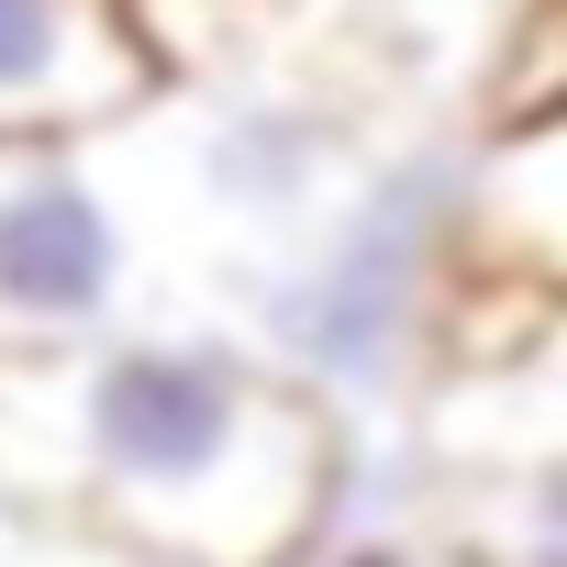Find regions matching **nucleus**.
<instances>
[{
	"mask_svg": "<svg viewBox=\"0 0 567 567\" xmlns=\"http://www.w3.org/2000/svg\"><path fill=\"white\" fill-rule=\"evenodd\" d=\"M346 423L234 323L0 346V501L156 567H301L334 523Z\"/></svg>",
	"mask_w": 567,
	"mask_h": 567,
	"instance_id": "obj_1",
	"label": "nucleus"
},
{
	"mask_svg": "<svg viewBox=\"0 0 567 567\" xmlns=\"http://www.w3.org/2000/svg\"><path fill=\"white\" fill-rule=\"evenodd\" d=\"M134 200L178 212L189 245L223 256V301L290 245L334 223V200L368 178V134L346 101L290 90V79H167L123 134H112Z\"/></svg>",
	"mask_w": 567,
	"mask_h": 567,
	"instance_id": "obj_3",
	"label": "nucleus"
},
{
	"mask_svg": "<svg viewBox=\"0 0 567 567\" xmlns=\"http://www.w3.org/2000/svg\"><path fill=\"white\" fill-rule=\"evenodd\" d=\"M156 223L101 145H0V346H79L145 323Z\"/></svg>",
	"mask_w": 567,
	"mask_h": 567,
	"instance_id": "obj_4",
	"label": "nucleus"
},
{
	"mask_svg": "<svg viewBox=\"0 0 567 567\" xmlns=\"http://www.w3.org/2000/svg\"><path fill=\"white\" fill-rule=\"evenodd\" d=\"M423 567H445V556H423Z\"/></svg>",
	"mask_w": 567,
	"mask_h": 567,
	"instance_id": "obj_8",
	"label": "nucleus"
},
{
	"mask_svg": "<svg viewBox=\"0 0 567 567\" xmlns=\"http://www.w3.org/2000/svg\"><path fill=\"white\" fill-rule=\"evenodd\" d=\"M467 156L478 134L379 145L312 245L256 267L223 301L234 334L290 368L334 423H412L467 301Z\"/></svg>",
	"mask_w": 567,
	"mask_h": 567,
	"instance_id": "obj_2",
	"label": "nucleus"
},
{
	"mask_svg": "<svg viewBox=\"0 0 567 567\" xmlns=\"http://www.w3.org/2000/svg\"><path fill=\"white\" fill-rule=\"evenodd\" d=\"M467 267L489 290L567 301V101L523 123H478L467 156Z\"/></svg>",
	"mask_w": 567,
	"mask_h": 567,
	"instance_id": "obj_6",
	"label": "nucleus"
},
{
	"mask_svg": "<svg viewBox=\"0 0 567 567\" xmlns=\"http://www.w3.org/2000/svg\"><path fill=\"white\" fill-rule=\"evenodd\" d=\"M423 467H567V301L489 290L467 267L456 346L412 412Z\"/></svg>",
	"mask_w": 567,
	"mask_h": 567,
	"instance_id": "obj_5",
	"label": "nucleus"
},
{
	"mask_svg": "<svg viewBox=\"0 0 567 567\" xmlns=\"http://www.w3.org/2000/svg\"><path fill=\"white\" fill-rule=\"evenodd\" d=\"M423 545L445 567H567V467H434Z\"/></svg>",
	"mask_w": 567,
	"mask_h": 567,
	"instance_id": "obj_7",
	"label": "nucleus"
}]
</instances>
